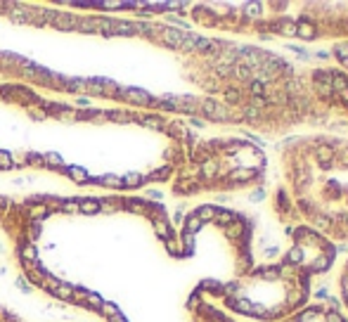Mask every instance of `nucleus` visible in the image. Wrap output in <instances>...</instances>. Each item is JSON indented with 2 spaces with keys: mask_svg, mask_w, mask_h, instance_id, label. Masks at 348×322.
Masks as SVG:
<instances>
[{
  "mask_svg": "<svg viewBox=\"0 0 348 322\" xmlns=\"http://www.w3.org/2000/svg\"><path fill=\"white\" fill-rule=\"evenodd\" d=\"M0 322H26V320H22L17 313H12V310L0 306Z\"/></svg>",
  "mask_w": 348,
  "mask_h": 322,
  "instance_id": "nucleus-1",
  "label": "nucleus"
},
{
  "mask_svg": "<svg viewBox=\"0 0 348 322\" xmlns=\"http://www.w3.org/2000/svg\"><path fill=\"white\" fill-rule=\"evenodd\" d=\"M234 306H237V310H242V313H256L258 310V306H254L249 298H240Z\"/></svg>",
  "mask_w": 348,
  "mask_h": 322,
  "instance_id": "nucleus-2",
  "label": "nucleus"
},
{
  "mask_svg": "<svg viewBox=\"0 0 348 322\" xmlns=\"http://www.w3.org/2000/svg\"><path fill=\"white\" fill-rule=\"evenodd\" d=\"M332 154H334V150H332V147H320V150H318V159H320V161H327Z\"/></svg>",
  "mask_w": 348,
  "mask_h": 322,
  "instance_id": "nucleus-3",
  "label": "nucleus"
},
{
  "mask_svg": "<svg viewBox=\"0 0 348 322\" xmlns=\"http://www.w3.org/2000/svg\"><path fill=\"white\" fill-rule=\"evenodd\" d=\"M216 208H202V218H214Z\"/></svg>",
  "mask_w": 348,
  "mask_h": 322,
  "instance_id": "nucleus-4",
  "label": "nucleus"
},
{
  "mask_svg": "<svg viewBox=\"0 0 348 322\" xmlns=\"http://www.w3.org/2000/svg\"><path fill=\"white\" fill-rule=\"evenodd\" d=\"M327 322H344V320H341L339 313H330V315H327Z\"/></svg>",
  "mask_w": 348,
  "mask_h": 322,
  "instance_id": "nucleus-5",
  "label": "nucleus"
}]
</instances>
